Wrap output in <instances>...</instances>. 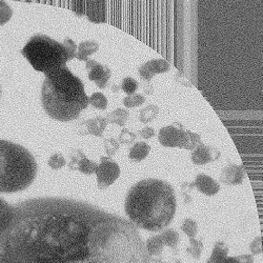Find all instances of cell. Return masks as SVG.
Segmentation results:
<instances>
[{"mask_svg": "<svg viewBox=\"0 0 263 263\" xmlns=\"http://www.w3.org/2000/svg\"><path fill=\"white\" fill-rule=\"evenodd\" d=\"M129 118V112L127 109L124 108H117L114 112L111 114H108L106 117L107 123H112V124H117L119 126H124L126 121Z\"/></svg>", "mask_w": 263, "mask_h": 263, "instance_id": "cell-21", "label": "cell"}, {"mask_svg": "<svg viewBox=\"0 0 263 263\" xmlns=\"http://www.w3.org/2000/svg\"><path fill=\"white\" fill-rule=\"evenodd\" d=\"M97 185L100 190L111 186L120 176L119 165L109 157H100V163L96 170Z\"/></svg>", "mask_w": 263, "mask_h": 263, "instance_id": "cell-7", "label": "cell"}, {"mask_svg": "<svg viewBox=\"0 0 263 263\" xmlns=\"http://www.w3.org/2000/svg\"><path fill=\"white\" fill-rule=\"evenodd\" d=\"M159 114V107L155 104H149L139 112V120L142 123H148L154 120Z\"/></svg>", "mask_w": 263, "mask_h": 263, "instance_id": "cell-22", "label": "cell"}, {"mask_svg": "<svg viewBox=\"0 0 263 263\" xmlns=\"http://www.w3.org/2000/svg\"><path fill=\"white\" fill-rule=\"evenodd\" d=\"M221 157V152L218 148L200 143L191 154V160L196 165H206Z\"/></svg>", "mask_w": 263, "mask_h": 263, "instance_id": "cell-9", "label": "cell"}, {"mask_svg": "<svg viewBox=\"0 0 263 263\" xmlns=\"http://www.w3.org/2000/svg\"><path fill=\"white\" fill-rule=\"evenodd\" d=\"M139 135L144 139H151L155 136V129L149 126H145L139 130Z\"/></svg>", "mask_w": 263, "mask_h": 263, "instance_id": "cell-34", "label": "cell"}, {"mask_svg": "<svg viewBox=\"0 0 263 263\" xmlns=\"http://www.w3.org/2000/svg\"><path fill=\"white\" fill-rule=\"evenodd\" d=\"M173 263H181V260L180 259H174Z\"/></svg>", "mask_w": 263, "mask_h": 263, "instance_id": "cell-38", "label": "cell"}, {"mask_svg": "<svg viewBox=\"0 0 263 263\" xmlns=\"http://www.w3.org/2000/svg\"><path fill=\"white\" fill-rule=\"evenodd\" d=\"M21 54L26 57L32 67L45 75L67 67L68 61L76 56V43L71 38L63 42L46 35H35L26 43Z\"/></svg>", "mask_w": 263, "mask_h": 263, "instance_id": "cell-5", "label": "cell"}, {"mask_svg": "<svg viewBox=\"0 0 263 263\" xmlns=\"http://www.w3.org/2000/svg\"><path fill=\"white\" fill-rule=\"evenodd\" d=\"M240 263H254V258L252 255H240L236 257Z\"/></svg>", "mask_w": 263, "mask_h": 263, "instance_id": "cell-35", "label": "cell"}, {"mask_svg": "<svg viewBox=\"0 0 263 263\" xmlns=\"http://www.w3.org/2000/svg\"><path fill=\"white\" fill-rule=\"evenodd\" d=\"M194 186L200 193L210 197L216 195L219 191H220V185H219V183L205 174L197 175L194 182Z\"/></svg>", "mask_w": 263, "mask_h": 263, "instance_id": "cell-14", "label": "cell"}, {"mask_svg": "<svg viewBox=\"0 0 263 263\" xmlns=\"http://www.w3.org/2000/svg\"><path fill=\"white\" fill-rule=\"evenodd\" d=\"M203 242L195 238H190V246L186 249V253L195 260H199L203 252Z\"/></svg>", "mask_w": 263, "mask_h": 263, "instance_id": "cell-23", "label": "cell"}, {"mask_svg": "<svg viewBox=\"0 0 263 263\" xmlns=\"http://www.w3.org/2000/svg\"><path fill=\"white\" fill-rule=\"evenodd\" d=\"M144 91H145L146 94H152V93H153V86H152L149 83H147V84L144 86Z\"/></svg>", "mask_w": 263, "mask_h": 263, "instance_id": "cell-37", "label": "cell"}, {"mask_svg": "<svg viewBox=\"0 0 263 263\" xmlns=\"http://www.w3.org/2000/svg\"><path fill=\"white\" fill-rule=\"evenodd\" d=\"M71 162L69 167L72 171H79L84 175H92L96 173L98 164L95 161L87 159L86 156L79 149L74 151L71 154Z\"/></svg>", "mask_w": 263, "mask_h": 263, "instance_id": "cell-11", "label": "cell"}, {"mask_svg": "<svg viewBox=\"0 0 263 263\" xmlns=\"http://www.w3.org/2000/svg\"><path fill=\"white\" fill-rule=\"evenodd\" d=\"M223 263H240L236 257H227Z\"/></svg>", "mask_w": 263, "mask_h": 263, "instance_id": "cell-36", "label": "cell"}, {"mask_svg": "<svg viewBox=\"0 0 263 263\" xmlns=\"http://www.w3.org/2000/svg\"><path fill=\"white\" fill-rule=\"evenodd\" d=\"M181 231L189 238H195L197 234H198V224H197L194 219L186 218L181 226Z\"/></svg>", "mask_w": 263, "mask_h": 263, "instance_id": "cell-24", "label": "cell"}, {"mask_svg": "<svg viewBox=\"0 0 263 263\" xmlns=\"http://www.w3.org/2000/svg\"><path fill=\"white\" fill-rule=\"evenodd\" d=\"M159 236L161 237L164 246L171 248L175 252V254H176V250L180 243L179 233L174 229H165L160 233Z\"/></svg>", "mask_w": 263, "mask_h": 263, "instance_id": "cell-20", "label": "cell"}, {"mask_svg": "<svg viewBox=\"0 0 263 263\" xmlns=\"http://www.w3.org/2000/svg\"><path fill=\"white\" fill-rule=\"evenodd\" d=\"M177 210L174 187L156 178L143 179L128 191L124 211L128 220L137 229L147 232L165 230L173 221Z\"/></svg>", "mask_w": 263, "mask_h": 263, "instance_id": "cell-2", "label": "cell"}, {"mask_svg": "<svg viewBox=\"0 0 263 263\" xmlns=\"http://www.w3.org/2000/svg\"><path fill=\"white\" fill-rule=\"evenodd\" d=\"M136 138H137V135L134 133V132H132L127 128H123L118 137V141L122 144H132L135 141Z\"/></svg>", "mask_w": 263, "mask_h": 263, "instance_id": "cell-29", "label": "cell"}, {"mask_svg": "<svg viewBox=\"0 0 263 263\" xmlns=\"http://www.w3.org/2000/svg\"><path fill=\"white\" fill-rule=\"evenodd\" d=\"M41 103L51 118L69 122L77 119L90 101L83 82L67 65L46 75L41 87Z\"/></svg>", "mask_w": 263, "mask_h": 263, "instance_id": "cell-3", "label": "cell"}, {"mask_svg": "<svg viewBox=\"0 0 263 263\" xmlns=\"http://www.w3.org/2000/svg\"><path fill=\"white\" fill-rule=\"evenodd\" d=\"M194 182L193 183H187V182H184L182 183L181 185V189H182V196H183V201L185 204H189L191 201H192V198L191 196L189 195V193L194 189Z\"/></svg>", "mask_w": 263, "mask_h": 263, "instance_id": "cell-32", "label": "cell"}, {"mask_svg": "<svg viewBox=\"0 0 263 263\" xmlns=\"http://www.w3.org/2000/svg\"><path fill=\"white\" fill-rule=\"evenodd\" d=\"M65 164H67V161H65L64 157L60 154V153H56V154L51 156V158L49 159V165L53 170H59L63 167Z\"/></svg>", "mask_w": 263, "mask_h": 263, "instance_id": "cell-30", "label": "cell"}, {"mask_svg": "<svg viewBox=\"0 0 263 263\" xmlns=\"http://www.w3.org/2000/svg\"><path fill=\"white\" fill-rule=\"evenodd\" d=\"M98 50H99V45L95 40L82 41L77 47V52L75 57L80 61H87L89 60V57L95 54Z\"/></svg>", "mask_w": 263, "mask_h": 263, "instance_id": "cell-15", "label": "cell"}, {"mask_svg": "<svg viewBox=\"0 0 263 263\" xmlns=\"http://www.w3.org/2000/svg\"><path fill=\"white\" fill-rule=\"evenodd\" d=\"M145 102V97L141 94H133L126 96L123 99V104L127 107V108H134V107H138L140 105H142Z\"/></svg>", "mask_w": 263, "mask_h": 263, "instance_id": "cell-26", "label": "cell"}, {"mask_svg": "<svg viewBox=\"0 0 263 263\" xmlns=\"http://www.w3.org/2000/svg\"><path fill=\"white\" fill-rule=\"evenodd\" d=\"M170 69H171V65L166 60L152 59L141 65V67L138 69V73L143 81L149 82L155 75L167 73Z\"/></svg>", "mask_w": 263, "mask_h": 263, "instance_id": "cell-10", "label": "cell"}, {"mask_svg": "<svg viewBox=\"0 0 263 263\" xmlns=\"http://www.w3.org/2000/svg\"><path fill=\"white\" fill-rule=\"evenodd\" d=\"M15 214V206L0 198V233L5 231L12 222Z\"/></svg>", "mask_w": 263, "mask_h": 263, "instance_id": "cell-16", "label": "cell"}, {"mask_svg": "<svg viewBox=\"0 0 263 263\" xmlns=\"http://www.w3.org/2000/svg\"><path fill=\"white\" fill-rule=\"evenodd\" d=\"M138 87H139V83H138V81H136L134 78H132V77H125V78L122 80L121 89H122V91H123L125 94H127L128 96L135 94V92L138 90Z\"/></svg>", "mask_w": 263, "mask_h": 263, "instance_id": "cell-25", "label": "cell"}, {"mask_svg": "<svg viewBox=\"0 0 263 263\" xmlns=\"http://www.w3.org/2000/svg\"><path fill=\"white\" fill-rule=\"evenodd\" d=\"M0 263H152L137 228L96 205L67 198L19 203L0 233Z\"/></svg>", "mask_w": 263, "mask_h": 263, "instance_id": "cell-1", "label": "cell"}, {"mask_svg": "<svg viewBox=\"0 0 263 263\" xmlns=\"http://www.w3.org/2000/svg\"><path fill=\"white\" fill-rule=\"evenodd\" d=\"M35 157L26 147L0 139V193H16L32 185L37 177Z\"/></svg>", "mask_w": 263, "mask_h": 263, "instance_id": "cell-4", "label": "cell"}, {"mask_svg": "<svg viewBox=\"0 0 263 263\" xmlns=\"http://www.w3.org/2000/svg\"><path fill=\"white\" fill-rule=\"evenodd\" d=\"M104 146L106 154L108 156H112L119 149V142L114 138H106L104 140Z\"/></svg>", "mask_w": 263, "mask_h": 263, "instance_id": "cell-31", "label": "cell"}, {"mask_svg": "<svg viewBox=\"0 0 263 263\" xmlns=\"http://www.w3.org/2000/svg\"><path fill=\"white\" fill-rule=\"evenodd\" d=\"M107 125L106 118L97 116L94 119H90L83 121L79 124V134L86 135V134H92L97 137H101L103 132Z\"/></svg>", "mask_w": 263, "mask_h": 263, "instance_id": "cell-13", "label": "cell"}, {"mask_svg": "<svg viewBox=\"0 0 263 263\" xmlns=\"http://www.w3.org/2000/svg\"><path fill=\"white\" fill-rule=\"evenodd\" d=\"M250 251L253 255H259L262 253V239L261 237H257L252 241L250 246Z\"/></svg>", "mask_w": 263, "mask_h": 263, "instance_id": "cell-33", "label": "cell"}, {"mask_svg": "<svg viewBox=\"0 0 263 263\" xmlns=\"http://www.w3.org/2000/svg\"><path fill=\"white\" fill-rule=\"evenodd\" d=\"M90 104H92L95 108L99 109V111H104L107 107V99L106 97L101 93H95L91 97H89Z\"/></svg>", "mask_w": 263, "mask_h": 263, "instance_id": "cell-27", "label": "cell"}, {"mask_svg": "<svg viewBox=\"0 0 263 263\" xmlns=\"http://www.w3.org/2000/svg\"><path fill=\"white\" fill-rule=\"evenodd\" d=\"M149 152H151V146L144 141H139L132 146V148L129 149L128 157L130 160L138 163L147 157Z\"/></svg>", "mask_w": 263, "mask_h": 263, "instance_id": "cell-17", "label": "cell"}, {"mask_svg": "<svg viewBox=\"0 0 263 263\" xmlns=\"http://www.w3.org/2000/svg\"><path fill=\"white\" fill-rule=\"evenodd\" d=\"M13 11L5 2H0V25H5L11 19Z\"/></svg>", "mask_w": 263, "mask_h": 263, "instance_id": "cell-28", "label": "cell"}, {"mask_svg": "<svg viewBox=\"0 0 263 263\" xmlns=\"http://www.w3.org/2000/svg\"><path fill=\"white\" fill-rule=\"evenodd\" d=\"M0 95H2V90H0Z\"/></svg>", "mask_w": 263, "mask_h": 263, "instance_id": "cell-39", "label": "cell"}, {"mask_svg": "<svg viewBox=\"0 0 263 263\" xmlns=\"http://www.w3.org/2000/svg\"><path fill=\"white\" fill-rule=\"evenodd\" d=\"M158 140L164 147L182 148L194 151L201 142V136L194 132L185 129L183 125L175 121L159 130Z\"/></svg>", "mask_w": 263, "mask_h": 263, "instance_id": "cell-6", "label": "cell"}, {"mask_svg": "<svg viewBox=\"0 0 263 263\" xmlns=\"http://www.w3.org/2000/svg\"><path fill=\"white\" fill-rule=\"evenodd\" d=\"M246 173L242 165L230 163L222 170L220 181L227 185H239L243 182Z\"/></svg>", "mask_w": 263, "mask_h": 263, "instance_id": "cell-12", "label": "cell"}, {"mask_svg": "<svg viewBox=\"0 0 263 263\" xmlns=\"http://www.w3.org/2000/svg\"><path fill=\"white\" fill-rule=\"evenodd\" d=\"M85 69L89 72V79L99 87V89H106L112 77V71L106 65H103L96 60H87Z\"/></svg>", "mask_w": 263, "mask_h": 263, "instance_id": "cell-8", "label": "cell"}, {"mask_svg": "<svg viewBox=\"0 0 263 263\" xmlns=\"http://www.w3.org/2000/svg\"><path fill=\"white\" fill-rule=\"evenodd\" d=\"M229 252H230L229 247L224 242L218 241V242L215 243L212 254L208 259L206 263H223L226 258L229 255Z\"/></svg>", "mask_w": 263, "mask_h": 263, "instance_id": "cell-19", "label": "cell"}, {"mask_svg": "<svg viewBox=\"0 0 263 263\" xmlns=\"http://www.w3.org/2000/svg\"><path fill=\"white\" fill-rule=\"evenodd\" d=\"M145 248L147 251V254L149 257L153 258H159L164 250V243L159 235H155L149 237L146 242H145Z\"/></svg>", "mask_w": 263, "mask_h": 263, "instance_id": "cell-18", "label": "cell"}]
</instances>
